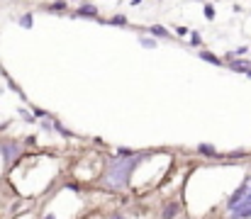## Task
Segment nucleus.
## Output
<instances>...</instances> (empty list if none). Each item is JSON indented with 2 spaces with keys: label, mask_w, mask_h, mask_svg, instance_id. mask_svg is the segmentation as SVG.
<instances>
[{
  "label": "nucleus",
  "mask_w": 251,
  "mask_h": 219,
  "mask_svg": "<svg viewBox=\"0 0 251 219\" xmlns=\"http://www.w3.org/2000/svg\"><path fill=\"white\" fill-rule=\"evenodd\" d=\"M227 212L229 219H251V175H247L244 183L229 195Z\"/></svg>",
  "instance_id": "f03ea898"
},
{
  "label": "nucleus",
  "mask_w": 251,
  "mask_h": 219,
  "mask_svg": "<svg viewBox=\"0 0 251 219\" xmlns=\"http://www.w3.org/2000/svg\"><path fill=\"white\" fill-rule=\"evenodd\" d=\"M49 10H51V12H64V10H66V2H64V0H56V2L49 5Z\"/></svg>",
  "instance_id": "1a4fd4ad"
},
{
  "label": "nucleus",
  "mask_w": 251,
  "mask_h": 219,
  "mask_svg": "<svg viewBox=\"0 0 251 219\" xmlns=\"http://www.w3.org/2000/svg\"><path fill=\"white\" fill-rule=\"evenodd\" d=\"M198 153H205V156H215V153H217V148H215V146H210V144H200V146H198Z\"/></svg>",
  "instance_id": "6e6552de"
},
{
  "label": "nucleus",
  "mask_w": 251,
  "mask_h": 219,
  "mask_svg": "<svg viewBox=\"0 0 251 219\" xmlns=\"http://www.w3.org/2000/svg\"><path fill=\"white\" fill-rule=\"evenodd\" d=\"M110 24H117V27H125V24H127V17H125V15H117V17H112V20H110Z\"/></svg>",
  "instance_id": "9d476101"
},
{
  "label": "nucleus",
  "mask_w": 251,
  "mask_h": 219,
  "mask_svg": "<svg viewBox=\"0 0 251 219\" xmlns=\"http://www.w3.org/2000/svg\"><path fill=\"white\" fill-rule=\"evenodd\" d=\"M178 202H171V205H166V210H164V219H173L176 215H178Z\"/></svg>",
  "instance_id": "423d86ee"
},
{
  "label": "nucleus",
  "mask_w": 251,
  "mask_h": 219,
  "mask_svg": "<svg viewBox=\"0 0 251 219\" xmlns=\"http://www.w3.org/2000/svg\"><path fill=\"white\" fill-rule=\"evenodd\" d=\"M200 59H202V61H210V64H215V66H220V64H222V61H220L215 54H210V51H200Z\"/></svg>",
  "instance_id": "0eeeda50"
},
{
  "label": "nucleus",
  "mask_w": 251,
  "mask_h": 219,
  "mask_svg": "<svg viewBox=\"0 0 251 219\" xmlns=\"http://www.w3.org/2000/svg\"><path fill=\"white\" fill-rule=\"evenodd\" d=\"M190 42H193V47H198V44H200V34L193 32V34H190Z\"/></svg>",
  "instance_id": "ddd939ff"
},
{
  "label": "nucleus",
  "mask_w": 251,
  "mask_h": 219,
  "mask_svg": "<svg viewBox=\"0 0 251 219\" xmlns=\"http://www.w3.org/2000/svg\"><path fill=\"white\" fill-rule=\"evenodd\" d=\"M139 2H142V0H132V5H139Z\"/></svg>",
  "instance_id": "a211bd4d"
},
{
  "label": "nucleus",
  "mask_w": 251,
  "mask_h": 219,
  "mask_svg": "<svg viewBox=\"0 0 251 219\" xmlns=\"http://www.w3.org/2000/svg\"><path fill=\"white\" fill-rule=\"evenodd\" d=\"M139 161H142L139 153H134L129 158H120L117 156V161H110L107 168H105V175H102L105 188H110V190H127L129 188V178H132L134 168L139 166Z\"/></svg>",
  "instance_id": "f257e3e1"
},
{
  "label": "nucleus",
  "mask_w": 251,
  "mask_h": 219,
  "mask_svg": "<svg viewBox=\"0 0 251 219\" xmlns=\"http://www.w3.org/2000/svg\"><path fill=\"white\" fill-rule=\"evenodd\" d=\"M44 219H56L54 215H44Z\"/></svg>",
  "instance_id": "f3484780"
},
{
  "label": "nucleus",
  "mask_w": 251,
  "mask_h": 219,
  "mask_svg": "<svg viewBox=\"0 0 251 219\" xmlns=\"http://www.w3.org/2000/svg\"><path fill=\"white\" fill-rule=\"evenodd\" d=\"M247 75H249V78H251V71H249V73H247Z\"/></svg>",
  "instance_id": "6ab92c4d"
},
{
  "label": "nucleus",
  "mask_w": 251,
  "mask_h": 219,
  "mask_svg": "<svg viewBox=\"0 0 251 219\" xmlns=\"http://www.w3.org/2000/svg\"><path fill=\"white\" fill-rule=\"evenodd\" d=\"M20 24H22L25 29H29V27H32V15H22V17H20Z\"/></svg>",
  "instance_id": "9b49d317"
},
{
  "label": "nucleus",
  "mask_w": 251,
  "mask_h": 219,
  "mask_svg": "<svg viewBox=\"0 0 251 219\" xmlns=\"http://www.w3.org/2000/svg\"><path fill=\"white\" fill-rule=\"evenodd\" d=\"M0 153H2V161L7 166H12L17 161V156L22 153V146L17 144V142H0Z\"/></svg>",
  "instance_id": "7ed1b4c3"
},
{
  "label": "nucleus",
  "mask_w": 251,
  "mask_h": 219,
  "mask_svg": "<svg viewBox=\"0 0 251 219\" xmlns=\"http://www.w3.org/2000/svg\"><path fill=\"white\" fill-rule=\"evenodd\" d=\"M110 219H127V217H125V215H120V212H117V215H112V217H110Z\"/></svg>",
  "instance_id": "dca6fc26"
},
{
  "label": "nucleus",
  "mask_w": 251,
  "mask_h": 219,
  "mask_svg": "<svg viewBox=\"0 0 251 219\" xmlns=\"http://www.w3.org/2000/svg\"><path fill=\"white\" fill-rule=\"evenodd\" d=\"M76 15H83V17H95V15H98V7L85 2V5H81V7H78V12H76Z\"/></svg>",
  "instance_id": "39448f33"
},
{
  "label": "nucleus",
  "mask_w": 251,
  "mask_h": 219,
  "mask_svg": "<svg viewBox=\"0 0 251 219\" xmlns=\"http://www.w3.org/2000/svg\"><path fill=\"white\" fill-rule=\"evenodd\" d=\"M142 44H144L147 49H154V47H156V42H154V39H142Z\"/></svg>",
  "instance_id": "4468645a"
},
{
  "label": "nucleus",
  "mask_w": 251,
  "mask_h": 219,
  "mask_svg": "<svg viewBox=\"0 0 251 219\" xmlns=\"http://www.w3.org/2000/svg\"><path fill=\"white\" fill-rule=\"evenodd\" d=\"M151 34H154V37H168V32L164 27H151Z\"/></svg>",
  "instance_id": "f8f14e48"
},
{
  "label": "nucleus",
  "mask_w": 251,
  "mask_h": 219,
  "mask_svg": "<svg viewBox=\"0 0 251 219\" xmlns=\"http://www.w3.org/2000/svg\"><path fill=\"white\" fill-rule=\"evenodd\" d=\"M205 17H207V20H212V17H215V10H212V7H210V5H207V7H205Z\"/></svg>",
  "instance_id": "2eb2a0df"
},
{
  "label": "nucleus",
  "mask_w": 251,
  "mask_h": 219,
  "mask_svg": "<svg viewBox=\"0 0 251 219\" xmlns=\"http://www.w3.org/2000/svg\"><path fill=\"white\" fill-rule=\"evenodd\" d=\"M229 69H232V71H239V73H249L251 71V61H242V59H237V61H232V64H229Z\"/></svg>",
  "instance_id": "20e7f679"
}]
</instances>
